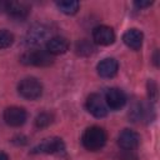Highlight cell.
I'll return each instance as SVG.
<instances>
[{"instance_id": "cell-1", "label": "cell", "mask_w": 160, "mask_h": 160, "mask_svg": "<svg viewBox=\"0 0 160 160\" xmlns=\"http://www.w3.org/2000/svg\"><path fill=\"white\" fill-rule=\"evenodd\" d=\"M106 140H108L106 131L96 125L88 128L81 136L82 146L89 151H98L102 149L104 145L106 144Z\"/></svg>"}, {"instance_id": "cell-2", "label": "cell", "mask_w": 160, "mask_h": 160, "mask_svg": "<svg viewBox=\"0 0 160 160\" xmlns=\"http://www.w3.org/2000/svg\"><path fill=\"white\" fill-rule=\"evenodd\" d=\"M21 64L28 65V66H50L54 62L52 55H50L46 50H29L24 52L20 58Z\"/></svg>"}, {"instance_id": "cell-3", "label": "cell", "mask_w": 160, "mask_h": 160, "mask_svg": "<svg viewBox=\"0 0 160 160\" xmlns=\"http://www.w3.org/2000/svg\"><path fill=\"white\" fill-rule=\"evenodd\" d=\"M18 92L26 100H36L42 95V84L36 78H25L18 84Z\"/></svg>"}, {"instance_id": "cell-4", "label": "cell", "mask_w": 160, "mask_h": 160, "mask_svg": "<svg viewBox=\"0 0 160 160\" xmlns=\"http://www.w3.org/2000/svg\"><path fill=\"white\" fill-rule=\"evenodd\" d=\"M64 151H65V142L62 141V139L56 136L44 139L30 150L31 154H60Z\"/></svg>"}, {"instance_id": "cell-5", "label": "cell", "mask_w": 160, "mask_h": 160, "mask_svg": "<svg viewBox=\"0 0 160 160\" xmlns=\"http://www.w3.org/2000/svg\"><path fill=\"white\" fill-rule=\"evenodd\" d=\"M4 121L12 128H19L21 125L25 124L26 119H28V114L25 111L24 108L20 106H9L4 110L2 114Z\"/></svg>"}, {"instance_id": "cell-6", "label": "cell", "mask_w": 160, "mask_h": 160, "mask_svg": "<svg viewBox=\"0 0 160 160\" xmlns=\"http://www.w3.org/2000/svg\"><path fill=\"white\" fill-rule=\"evenodd\" d=\"M86 109L95 118H105L108 115V106L100 94H90L86 99Z\"/></svg>"}, {"instance_id": "cell-7", "label": "cell", "mask_w": 160, "mask_h": 160, "mask_svg": "<svg viewBox=\"0 0 160 160\" xmlns=\"http://www.w3.org/2000/svg\"><path fill=\"white\" fill-rule=\"evenodd\" d=\"M92 40L98 45L108 46L115 41V32L108 25H99L92 30Z\"/></svg>"}, {"instance_id": "cell-8", "label": "cell", "mask_w": 160, "mask_h": 160, "mask_svg": "<svg viewBox=\"0 0 160 160\" xmlns=\"http://www.w3.org/2000/svg\"><path fill=\"white\" fill-rule=\"evenodd\" d=\"M118 144L122 150L132 151L140 144V135L130 129H124L118 138Z\"/></svg>"}, {"instance_id": "cell-9", "label": "cell", "mask_w": 160, "mask_h": 160, "mask_svg": "<svg viewBox=\"0 0 160 160\" xmlns=\"http://www.w3.org/2000/svg\"><path fill=\"white\" fill-rule=\"evenodd\" d=\"M105 102L106 106L112 110H120L126 104V95L121 89L111 88L105 94Z\"/></svg>"}, {"instance_id": "cell-10", "label": "cell", "mask_w": 160, "mask_h": 160, "mask_svg": "<svg viewBox=\"0 0 160 160\" xmlns=\"http://www.w3.org/2000/svg\"><path fill=\"white\" fill-rule=\"evenodd\" d=\"M5 11L16 20H24L30 14V6L21 1H6Z\"/></svg>"}, {"instance_id": "cell-11", "label": "cell", "mask_w": 160, "mask_h": 160, "mask_svg": "<svg viewBox=\"0 0 160 160\" xmlns=\"http://www.w3.org/2000/svg\"><path fill=\"white\" fill-rule=\"evenodd\" d=\"M69 40L64 36H52L46 41V51L50 55H61L69 50Z\"/></svg>"}, {"instance_id": "cell-12", "label": "cell", "mask_w": 160, "mask_h": 160, "mask_svg": "<svg viewBox=\"0 0 160 160\" xmlns=\"http://www.w3.org/2000/svg\"><path fill=\"white\" fill-rule=\"evenodd\" d=\"M118 69H119V64H118V61L114 58L102 59L98 64V66H96V70H98L99 76H101L104 79L114 78L116 75V72H118Z\"/></svg>"}, {"instance_id": "cell-13", "label": "cell", "mask_w": 160, "mask_h": 160, "mask_svg": "<svg viewBox=\"0 0 160 160\" xmlns=\"http://www.w3.org/2000/svg\"><path fill=\"white\" fill-rule=\"evenodd\" d=\"M142 40H144V35L138 29H129L122 35L124 44L131 50H140L142 45Z\"/></svg>"}, {"instance_id": "cell-14", "label": "cell", "mask_w": 160, "mask_h": 160, "mask_svg": "<svg viewBox=\"0 0 160 160\" xmlns=\"http://www.w3.org/2000/svg\"><path fill=\"white\" fill-rule=\"evenodd\" d=\"M46 35H48V29L44 25L36 24L29 29L25 40L29 45H36V44H40L46 38Z\"/></svg>"}, {"instance_id": "cell-15", "label": "cell", "mask_w": 160, "mask_h": 160, "mask_svg": "<svg viewBox=\"0 0 160 160\" xmlns=\"http://www.w3.org/2000/svg\"><path fill=\"white\" fill-rule=\"evenodd\" d=\"M75 51L80 56H90L95 51V46H94V44L91 41L86 40V39H81V40H79L76 42Z\"/></svg>"}, {"instance_id": "cell-16", "label": "cell", "mask_w": 160, "mask_h": 160, "mask_svg": "<svg viewBox=\"0 0 160 160\" xmlns=\"http://www.w3.org/2000/svg\"><path fill=\"white\" fill-rule=\"evenodd\" d=\"M56 6H58V9H59L61 12H64V14H66V15H74V14L78 12L80 4H79V1H75V0H70V1H58V2H56Z\"/></svg>"}, {"instance_id": "cell-17", "label": "cell", "mask_w": 160, "mask_h": 160, "mask_svg": "<svg viewBox=\"0 0 160 160\" xmlns=\"http://www.w3.org/2000/svg\"><path fill=\"white\" fill-rule=\"evenodd\" d=\"M52 120H54L52 114H50V112H48V111H42V112H40V114L35 118V126H36L38 129H45V128H48L49 125H51Z\"/></svg>"}, {"instance_id": "cell-18", "label": "cell", "mask_w": 160, "mask_h": 160, "mask_svg": "<svg viewBox=\"0 0 160 160\" xmlns=\"http://www.w3.org/2000/svg\"><path fill=\"white\" fill-rule=\"evenodd\" d=\"M12 42H14V35L8 30L1 29L0 30V49H6L11 46Z\"/></svg>"}, {"instance_id": "cell-19", "label": "cell", "mask_w": 160, "mask_h": 160, "mask_svg": "<svg viewBox=\"0 0 160 160\" xmlns=\"http://www.w3.org/2000/svg\"><path fill=\"white\" fill-rule=\"evenodd\" d=\"M148 95H149L150 101H156V99H158V85L154 80L148 81Z\"/></svg>"}, {"instance_id": "cell-20", "label": "cell", "mask_w": 160, "mask_h": 160, "mask_svg": "<svg viewBox=\"0 0 160 160\" xmlns=\"http://www.w3.org/2000/svg\"><path fill=\"white\" fill-rule=\"evenodd\" d=\"M151 4H152V1H135V2H134V5H135L136 8H139V9L148 8V6H150Z\"/></svg>"}, {"instance_id": "cell-21", "label": "cell", "mask_w": 160, "mask_h": 160, "mask_svg": "<svg viewBox=\"0 0 160 160\" xmlns=\"http://www.w3.org/2000/svg\"><path fill=\"white\" fill-rule=\"evenodd\" d=\"M152 62H154L155 66H159V50L158 49L155 50V52L152 55Z\"/></svg>"}, {"instance_id": "cell-22", "label": "cell", "mask_w": 160, "mask_h": 160, "mask_svg": "<svg viewBox=\"0 0 160 160\" xmlns=\"http://www.w3.org/2000/svg\"><path fill=\"white\" fill-rule=\"evenodd\" d=\"M0 160H9V156H8V154H5V152L0 151Z\"/></svg>"}]
</instances>
